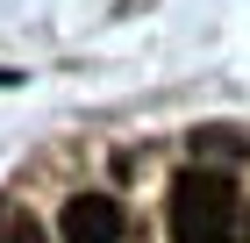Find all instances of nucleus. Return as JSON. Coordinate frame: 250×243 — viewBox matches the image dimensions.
Segmentation results:
<instances>
[{"label":"nucleus","mask_w":250,"mask_h":243,"mask_svg":"<svg viewBox=\"0 0 250 243\" xmlns=\"http://www.w3.org/2000/svg\"><path fill=\"white\" fill-rule=\"evenodd\" d=\"M243 243H250V207H243Z\"/></svg>","instance_id":"obj_4"},{"label":"nucleus","mask_w":250,"mask_h":243,"mask_svg":"<svg viewBox=\"0 0 250 243\" xmlns=\"http://www.w3.org/2000/svg\"><path fill=\"white\" fill-rule=\"evenodd\" d=\"M0 243H50V236L36 229V215L21 200H0Z\"/></svg>","instance_id":"obj_3"},{"label":"nucleus","mask_w":250,"mask_h":243,"mask_svg":"<svg viewBox=\"0 0 250 243\" xmlns=\"http://www.w3.org/2000/svg\"><path fill=\"white\" fill-rule=\"evenodd\" d=\"M0 86H15V72H0Z\"/></svg>","instance_id":"obj_5"},{"label":"nucleus","mask_w":250,"mask_h":243,"mask_svg":"<svg viewBox=\"0 0 250 243\" xmlns=\"http://www.w3.org/2000/svg\"><path fill=\"white\" fill-rule=\"evenodd\" d=\"M64 243H122V200L115 193H72L58 215Z\"/></svg>","instance_id":"obj_2"},{"label":"nucleus","mask_w":250,"mask_h":243,"mask_svg":"<svg viewBox=\"0 0 250 243\" xmlns=\"http://www.w3.org/2000/svg\"><path fill=\"white\" fill-rule=\"evenodd\" d=\"M172 236L179 243H229V179L186 172L172 186Z\"/></svg>","instance_id":"obj_1"}]
</instances>
